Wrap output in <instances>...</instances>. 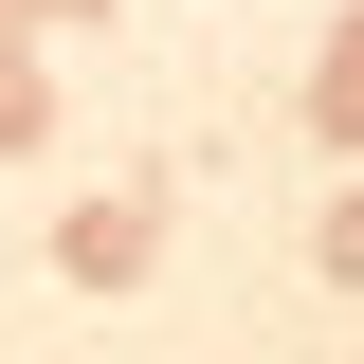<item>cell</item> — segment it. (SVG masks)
Wrapping results in <instances>:
<instances>
[{"label": "cell", "instance_id": "3957f363", "mask_svg": "<svg viewBox=\"0 0 364 364\" xmlns=\"http://www.w3.org/2000/svg\"><path fill=\"white\" fill-rule=\"evenodd\" d=\"M310 255H328V273H346V291H364V182H346V200H328V219H310Z\"/></svg>", "mask_w": 364, "mask_h": 364}, {"label": "cell", "instance_id": "7a4b0ae2", "mask_svg": "<svg viewBox=\"0 0 364 364\" xmlns=\"http://www.w3.org/2000/svg\"><path fill=\"white\" fill-rule=\"evenodd\" d=\"M310 128H328V146H364V18L328 37V73H310Z\"/></svg>", "mask_w": 364, "mask_h": 364}, {"label": "cell", "instance_id": "6da1fadb", "mask_svg": "<svg viewBox=\"0 0 364 364\" xmlns=\"http://www.w3.org/2000/svg\"><path fill=\"white\" fill-rule=\"evenodd\" d=\"M55 273H73V291H109V273H146V200H91V219L55 237Z\"/></svg>", "mask_w": 364, "mask_h": 364}]
</instances>
